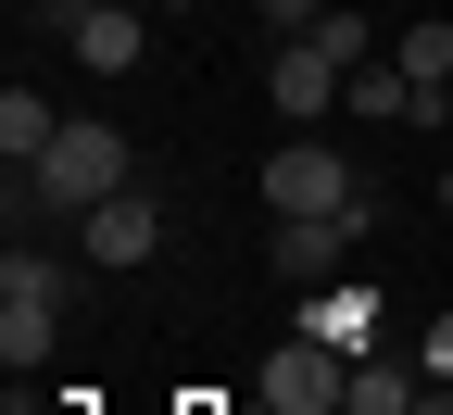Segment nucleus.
I'll use <instances>...</instances> for the list:
<instances>
[{
  "label": "nucleus",
  "instance_id": "1",
  "mask_svg": "<svg viewBox=\"0 0 453 415\" xmlns=\"http://www.w3.org/2000/svg\"><path fill=\"white\" fill-rule=\"evenodd\" d=\"M113 189H127V139H113L101 113H64V139L13 176V227L26 214H101Z\"/></svg>",
  "mask_w": 453,
  "mask_h": 415
},
{
  "label": "nucleus",
  "instance_id": "2",
  "mask_svg": "<svg viewBox=\"0 0 453 415\" xmlns=\"http://www.w3.org/2000/svg\"><path fill=\"white\" fill-rule=\"evenodd\" d=\"M50 340H64V265L13 240V265H0V365L26 378V365H38Z\"/></svg>",
  "mask_w": 453,
  "mask_h": 415
},
{
  "label": "nucleus",
  "instance_id": "3",
  "mask_svg": "<svg viewBox=\"0 0 453 415\" xmlns=\"http://www.w3.org/2000/svg\"><path fill=\"white\" fill-rule=\"evenodd\" d=\"M265 202H277V214H365V176H353V164H340V151L303 127L290 151L265 164Z\"/></svg>",
  "mask_w": 453,
  "mask_h": 415
},
{
  "label": "nucleus",
  "instance_id": "4",
  "mask_svg": "<svg viewBox=\"0 0 453 415\" xmlns=\"http://www.w3.org/2000/svg\"><path fill=\"white\" fill-rule=\"evenodd\" d=\"M265 403L277 415H340V403H353V352H327V340L290 327V340L265 352Z\"/></svg>",
  "mask_w": 453,
  "mask_h": 415
},
{
  "label": "nucleus",
  "instance_id": "5",
  "mask_svg": "<svg viewBox=\"0 0 453 415\" xmlns=\"http://www.w3.org/2000/svg\"><path fill=\"white\" fill-rule=\"evenodd\" d=\"M265 101L290 113V127H327V113L353 101V64H340L327 38H277V64H265Z\"/></svg>",
  "mask_w": 453,
  "mask_h": 415
},
{
  "label": "nucleus",
  "instance_id": "6",
  "mask_svg": "<svg viewBox=\"0 0 453 415\" xmlns=\"http://www.w3.org/2000/svg\"><path fill=\"white\" fill-rule=\"evenodd\" d=\"M88 227V265H113V277H139L151 252H164V202H139V189H113L101 214H76Z\"/></svg>",
  "mask_w": 453,
  "mask_h": 415
},
{
  "label": "nucleus",
  "instance_id": "7",
  "mask_svg": "<svg viewBox=\"0 0 453 415\" xmlns=\"http://www.w3.org/2000/svg\"><path fill=\"white\" fill-rule=\"evenodd\" d=\"M365 240V214H277V277L290 289H327V265Z\"/></svg>",
  "mask_w": 453,
  "mask_h": 415
},
{
  "label": "nucleus",
  "instance_id": "8",
  "mask_svg": "<svg viewBox=\"0 0 453 415\" xmlns=\"http://www.w3.org/2000/svg\"><path fill=\"white\" fill-rule=\"evenodd\" d=\"M64 50H76L88 76H139L151 26H139V0H101V13H76V26H64Z\"/></svg>",
  "mask_w": 453,
  "mask_h": 415
},
{
  "label": "nucleus",
  "instance_id": "9",
  "mask_svg": "<svg viewBox=\"0 0 453 415\" xmlns=\"http://www.w3.org/2000/svg\"><path fill=\"white\" fill-rule=\"evenodd\" d=\"M303 340H327V352L365 365V352H378V289H315V303H303Z\"/></svg>",
  "mask_w": 453,
  "mask_h": 415
},
{
  "label": "nucleus",
  "instance_id": "10",
  "mask_svg": "<svg viewBox=\"0 0 453 415\" xmlns=\"http://www.w3.org/2000/svg\"><path fill=\"white\" fill-rule=\"evenodd\" d=\"M390 64H403V76H416V101L441 113V101H453V13H416L403 38H390Z\"/></svg>",
  "mask_w": 453,
  "mask_h": 415
},
{
  "label": "nucleus",
  "instance_id": "11",
  "mask_svg": "<svg viewBox=\"0 0 453 415\" xmlns=\"http://www.w3.org/2000/svg\"><path fill=\"white\" fill-rule=\"evenodd\" d=\"M50 139H64V101H50V88H0V164L26 176Z\"/></svg>",
  "mask_w": 453,
  "mask_h": 415
},
{
  "label": "nucleus",
  "instance_id": "12",
  "mask_svg": "<svg viewBox=\"0 0 453 415\" xmlns=\"http://www.w3.org/2000/svg\"><path fill=\"white\" fill-rule=\"evenodd\" d=\"M340 113H378V127H403V113H428V101H416V76L378 50V64H353V101H340Z\"/></svg>",
  "mask_w": 453,
  "mask_h": 415
},
{
  "label": "nucleus",
  "instance_id": "13",
  "mask_svg": "<svg viewBox=\"0 0 453 415\" xmlns=\"http://www.w3.org/2000/svg\"><path fill=\"white\" fill-rule=\"evenodd\" d=\"M315 38H327V50H340V64H378V50H390V38H378V26H365V13H353V0H340V13H327V26H315Z\"/></svg>",
  "mask_w": 453,
  "mask_h": 415
},
{
  "label": "nucleus",
  "instance_id": "14",
  "mask_svg": "<svg viewBox=\"0 0 453 415\" xmlns=\"http://www.w3.org/2000/svg\"><path fill=\"white\" fill-rule=\"evenodd\" d=\"M428 378H453V315H428Z\"/></svg>",
  "mask_w": 453,
  "mask_h": 415
},
{
  "label": "nucleus",
  "instance_id": "15",
  "mask_svg": "<svg viewBox=\"0 0 453 415\" xmlns=\"http://www.w3.org/2000/svg\"><path fill=\"white\" fill-rule=\"evenodd\" d=\"M26 13H50V26H76V13H101V0H26Z\"/></svg>",
  "mask_w": 453,
  "mask_h": 415
},
{
  "label": "nucleus",
  "instance_id": "16",
  "mask_svg": "<svg viewBox=\"0 0 453 415\" xmlns=\"http://www.w3.org/2000/svg\"><path fill=\"white\" fill-rule=\"evenodd\" d=\"M441 214H453V164H441Z\"/></svg>",
  "mask_w": 453,
  "mask_h": 415
},
{
  "label": "nucleus",
  "instance_id": "17",
  "mask_svg": "<svg viewBox=\"0 0 453 415\" xmlns=\"http://www.w3.org/2000/svg\"><path fill=\"white\" fill-rule=\"evenodd\" d=\"M416 13H428V0H416Z\"/></svg>",
  "mask_w": 453,
  "mask_h": 415
},
{
  "label": "nucleus",
  "instance_id": "18",
  "mask_svg": "<svg viewBox=\"0 0 453 415\" xmlns=\"http://www.w3.org/2000/svg\"><path fill=\"white\" fill-rule=\"evenodd\" d=\"M441 113H453V101H441Z\"/></svg>",
  "mask_w": 453,
  "mask_h": 415
}]
</instances>
